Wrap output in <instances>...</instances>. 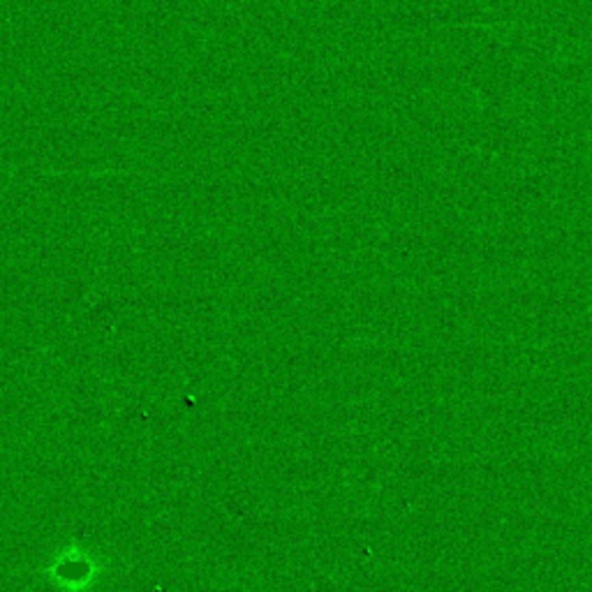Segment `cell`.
<instances>
[{
	"instance_id": "6da1fadb",
	"label": "cell",
	"mask_w": 592,
	"mask_h": 592,
	"mask_svg": "<svg viewBox=\"0 0 592 592\" xmlns=\"http://www.w3.org/2000/svg\"><path fill=\"white\" fill-rule=\"evenodd\" d=\"M104 567L84 544L63 546L45 565V578L60 592H90L100 583Z\"/></svg>"
}]
</instances>
